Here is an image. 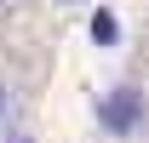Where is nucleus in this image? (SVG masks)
I'll use <instances>...</instances> for the list:
<instances>
[{
	"mask_svg": "<svg viewBox=\"0 0 149 143\" xmlns=\"http://www.w3.org/2000/svg\"><path fill=\"white\" fill-rule=\"evenodd\" d=\"M63 6H74V0H63Z\"/></svg>",
	"mask_w": 149,
	"mask_h": 143,
	"instance_id": "nucleus-5",
	"label": "nucleus"
},
{
	"mask_svg": "<svg viewBox=\"0 0 149 143\" xmlns=\"http://www.w3.org/2000/svg\"><path fill=\"white\" fill-rule=\"evenodd\" d=\"M6 143H35V137H6Z\"/></svg>",
	"mask_w": 149,
	"mask_h": 143,
	"instance_id": "nucleus-4",
	"label": "nucleus"
},
{
	"mask_svg": "<svg viewBox=\"0 0 149 143\" xmlns=\"http://www.w3.org/2000/svg\"><path fill=\"white\" fill-rule=\"evenodd\" d=\"M97 126L109 132V137H143L149 126V97L138 80H115L103 97H97Z\"/></svg>",
	"mask_w": 149,
	"mask_h": 143,
	"instance_id": "nucleus-1",
	"label": "nucleus"
},
{
	"mask_svg": "<svg viewBox=\"0 0 149 143\" xmlns=\"http://www.w3.org/2000/svg\"><path fill=\"white\" fill-rule=\"evenodd\" d=\"M92 40H97V46H115V40H120V23H115V12H92Z\"/></svg>",
	"mask_w": 149,
	"mask_h": 143,
	"instance_id": "nucleus-2",
	"label": "nucleus"
},
{
	"mask_svg": "<svg viewBox=\"0 0 149 143\" xmlns=\"http://www.w3.org/2000/svg\"><path fill=\"white\" fill-rule=\"evenodd\" d=\"M12 115V92H6V80H0V120Z\"/></svg>",
	"mask_w": 149,
	"mask_h": 143,
	"instance_id": "nucleus-3",
	"label": "nucleus"
}]
</instances>
